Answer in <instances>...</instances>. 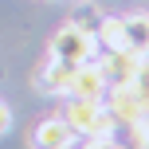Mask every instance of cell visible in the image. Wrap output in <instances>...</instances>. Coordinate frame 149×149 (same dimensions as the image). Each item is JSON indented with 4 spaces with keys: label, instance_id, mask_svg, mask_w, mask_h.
Here are the masks:
<instances>
[{
    "label": "cell",
    "instance_id": "obj_1",
    "mask_svg": "<svg viewBox=\"0 0 149 149\" xmlns=\"http://www.w3.org/2000/svg\"><path fill=\"white\" fill-rule=\"evenodd\" d=\"M63 118H67V126L82 137V141H86V137H110V134H118V118L110 114L106 98H67Z\"/></svg>",
    "mask_w": 149,
    "mask_h": 149
},
{
    "label": "cell",
    "instance_id": "obj_2",
    "mask_svg": "<svg viewBox=\"0 0 149 149\" xmlns=\"http://www.w3.org/2000/svg\"><path fill=\"white\" fill-rule=\"evenodd\" d=\"M51 55L55 59H67V63H90V59H98V39L67 20L51 36Z\"/></svg>",
    "mask_w": 149,
    "mask_h": 149
},
{
    "label": "cell",
    "instance_id": "obj_3",
    "mask_svg": "<svg viewBox=\"0 0 149 149\" xmlns=\"http://www.w3.org/2000/svg\"><path fill=\"white\" fill-rule=\"evenodd\" d=\"M74 67H79V63H67V59H55V55H51V59L36 71V90L47 94V98H67L71 94Z\"/></svg>",
    "mask_w": 149,
    "mask_h": 149
},
{
    "label": "cell",
    "instance_id": "obj_4",
    "mask_svg": "<svg viewBox=\"0 0 149 149\" xmlns=\"http://www.w3.org/2000/svg\"><path fill=\"white\" fill-rule=\"evenodd\" d=\"M98 71H102L106 86H122V82H134L137 67H141V55H134L130 47H122V51H98Z\"/></svg>",
    "mask_w": 149,
    "mask_h": 149
},
{
    "label": "cell",
    "instance_id": "obj_5",
    "mask_svg": "<svg viewBox=\"0 0 149 149\" xmlns=\"http://www.w3.org/2000/svg\"><path fill=\"white\" fill-rule=\"evenodd\" d=\"M31 149H71L79 141V134L67 126V118L63 114H51V118H43L36 130H31Z\"/></svg>",
    "mask_w": 149,
    "mask_h": 149
},
{
    "label": "cell",
    "instance_id": "obj_6",
    "mask_svg": "<svg viewBox=\"0 0 149 149\" xmlns=\"http://www.w3.org/2000/svg\"><path fill=\"white\" fill-rule=\"evenodd\" d=\"M67 98H106V79L98 71V63H79L74 67V79H71V94Z\"/></svg>",
    "mask_w": 149,
    "mask_h": 149
},
{
    "label": "cell",
    "instance_id": "obj_7",
    "mask_svg": "<svg viewBox=\"0 0 149 149\" xmlns=\"http://www.w3.org/2000/svg\"><path fill=\"white\" fill-rule=\"evenodd\" d=\"M122 28H126V47L134 55H149V16L137 12V16H122Z\"/></svg>",
    "mask_w": 149,
    "mask_h": 149
},
{
    "label": "cell",
    "instance_id": "obj_8",
    "mask_svg": "<svg viewBox=\"0 0 149 149\" xmlns=\"http://www.w3.org/2000/svg\"><path fill=\"white\" fill-rule=\"evenodd\" d=\"M94 39H98V51H122L126 47V28H122L118 16H102L94 28Z\"/></svg>",
    "mask_w": 149,
    "mask_h": 149
},
{
    "label": "cell",
    "instance_id": "obj_9",
    "mask_svg": "<svg viewBox=\"0 0 149 149\" xmlns=\"http://www.w3.org/2000/svg\"><path fill=\"white\" fill-rule=\"evenodd\" d=\"M98 20H102V16H98L94 8H86V12H74V16H71V24H74V28H82V31H90V36H94V28H98Z\"/></svg>",
    "mask_w": 149,
    "mask_h": 149
},
{
    "label": "cell",
    "instance_id": "obj_10",
    "mask_svg": "<svg viewBox=\"0 0 149 149\" xmlns=\"http://www.w3.org/2000/svg\"><path fill=\"white\" fill-rule=\"evenodd\" d=\"M8 126H12V110L0 102V134H8Z\"/></svg>",
    "mask_w": 149,
    "mask_h": 149
},
{
    "label": "cell",
    "instance_id": "obj_11",
    "mask_svg": "<svg viewBox=\"0 0 149 149\" xmlns=\"http://www.w3.org/2000/svg\"><path fill=\"white\" fill-rule=\"evenodd\" d=\"M82 149H98V145H94V141H90V137H86V145H82Z\"/></svg>",
    "mask_w": 149,
    "mask_h": 149
}]
</instances>
